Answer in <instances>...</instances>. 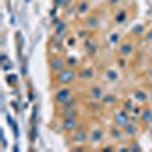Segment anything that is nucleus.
I'll return each mask as SVG.
<instances>
[{"label":"nucleus","mask_w":152,"mask_h":152,"mask_svg":"<svg viewBox=\"0 0 152 152\" xmlns=\"http://www.w3.org/2000/svg\"><path fill=\"white\" fill-rule=\"evenodd\" d=\"M67 143L72 151H88V138H90V126L88 122H84L72 134L66 135Z\"/></svg>","instance_id":"nucleus-1"},{"label":"nucleus","mask_w":152,"mask_h":152,"mask_svg":"<svg viewBox=\"0 0 152 152\" xmlns=\"http://www.w3.org/2000/svg\"><path fill=\"white\" fill-rule=\"evenodd\" d=\"M90 126V138H88V151H99L100 145L107 140V126L97 120L93 119L88 122Z\"/></svg>","instance_id":"nucleus-2"},{"label":"nucleus","mask_w":152,"mask_h":152,"mask_svg":"<svg viewBox=\"0 0 152 152\" xmlns=\"http://www.w3.org/2000/svg\"><path fill=\"white\" fill-rule=\"evenodd\" d=\"M78 69L79 67H70L67 66L64 70H61L59 73L56 75H50L52 76V88L53 87H58V85H73L78 81Z\"/></svg>","instance_id":"nucleus-3"},{"label":"nucleus","mask_w":152,"mask_h":152,"mask_svg":"<svg viewBox=\"0 0 152 152\" xmlns=\"http://www.w3.org/2000/svg\"><path fill=\"white\" fill-rule=\"evenodd\" d=\"M55 122H56V125H53V128L56 129V132H62L64 135L72 134V132H73V131L82 123L81 116H75V117H62V119L55 117Z\"/></svg>","instance_id":"nucleus-4"},{"label":"nucleus","mask_w":152,"mask_h":152,"mask_svg":"<svg viewBox=\"0 0 152 152\" xmlns=\"http://www.w3.org/2000/svg\"><path fill=\"white\" fill-rule=\"evenodd\" d=\"M78 94V90L75 88V84L73 85H58V87H53V94H52V99H53V105H61L70 100L73 96Z\"/></svg>","instance_id":"nucleus-5"},{"label":"nucleus","mask_w":152,"mask_h":152,"mask_svg":"<svg viewBox=\"0 0 152 152\" xmlns=\"http://www.w3.org/2000/svg\"><path fill=\"white\" fill-rule=\"evenodd\" d=\"M137 50V41L135 37H132L131 34L123 37L119 41V44L116 46V55L117 56H123V58H131Z\"/></svg>","instance_id":"nucleus-6"},{"label":"nucleus","mask_w":152,"mask_h":152,"mask_svg":"<svg viewBox=\"0 0 152 152\" xmlns=\"http://www.w3.org/2000/svg\"><path fill=\"white\" fill-rule=\"evenodd\" d=\"M110 116H111V123H116V125L122 126V128L125 125H128L129 120L132 119V116L122 107V104L117 105V107H114V108H111L110 110Z\"/></svg>","instance_id":"nucleus-7"},{"label":"nucleus","mask_w":152,"mask_h":152,"mask_svg":"<svg viewBox=\"0 0 152 152\" xmlns=\"http://www.w3.org/2000/svg\"><path fill=\"white\" fill-rule=\"evenodd\" d=\"M47 64H49L50 75H56L67 67V58L64 53H50Z\"/></svg>","instance_id":"nucleus-8"},{"label":"nucleus","mask_w":152,"mask_h":152,"mask_svg":"<svg viewBox=\"0 0 152 152\" xmlns=\"http://www.w3.org/2000/svg\"><path fill=\"white\" fill-rule=\"evenodd\" d=\"M107 93V88L102 82L93 81L88 84V87L85 88V97L88 100H102V97Z\"/></svg>","instance_id":"nucleus-9"},{"label":"nucleus","mask_w":152,"mask_h":152,"mask_svg":"<svg viewBox=\"0 0 152 152\" xmlns=\"http://www.w3.org/2000/svg\"><path fill=\"white\" fill-rule=\"evenodd\" d=\"M142 128H143V125L140 123L138 117L132 116V119L129 120V123L123 126V132H125V137L128 138V140H132V138H137V135L140 134Z\"/></svg>","instance_id":"nucleus-10"},{"label":"nucleus","mask_w":152,"mask_h":152,"mask_svg":"<svg viewBox=\"0 0 152 152\" xmlns=\"http://www.w3.org/2000/svg\"><path fill=\"white\" fill-rule=\"evenodd\" d=\"M107 140L114 142V143H120V142L128 140V138L125 137L122 126H119L116 123H111L110 126H107Z\"/></svg>","instance_id":"nucleus-11"},{"label":"nucleus","mask_w":152,"mask_h":152,"mask_svg":"<svg viewBox=\"0 0 152 152\" xmlns=\"http://www.w3.org/2000/svg\"><path fill=\"white\" fill-rule=\"evenodd\" d=\"M122 70L117 66H107L102 72V78L107 84H119L122 79Z\"/></svg>","instance_id":"nucleus-12"},{"label":"nucleus","mask_w":152,"mask_h":152,"mask_svg":"<svg viewBox=\"0 0 152 152\" xmlns=\"http://www.w3.org/2000/svg\"><path fill=\"white\" fill-rule=\"evenodd\" d=\"M129 96L135 100L138 105H148L149 104V97H151V91L148 90V87H135L131 90Z\"/></svg>","instance_id":"nucleus-13"},{"label":"nucleus","mask_w":152,"mask_h":152,"mask_svg":"<svg viewBox=\"0 0 152 152\" xmlns=\"http://www.w3.org/2000/svg\"><path fill=\"white\" fill-rule=\"evenodd\" d=\"M82 49H84V53L87 56H94L97 53V50H99V41H97V38L93 34L88 35L85 40H82Z\"/></svg>","instance_id":"nucleus-14"},{"label":"nucleus","mask_w":152,"mask_h":152,"mask_svg":"<svg viewBox=\"0 0 152 152\" xmlns=\"http://www.w3.org/2000/svg\"><path fill=\"white\" fill-rule=\"evenodd\" d=\"M96 79V70L91 66H84L78 69V81L79 82H87L90 84Z\"/></svg>","instance_id":"nucleus-15"},{"label":"nucleus","mask_w":152,"mask_h":152,"mask_svg":"<svg viewBox=\"0 0 152 152\" xmlns=\"http://www.w3.org/2000/svg\"><path fill=\"white\" fill-rule=\"evenodd\" d=\"M82 26L87 29V31H90V32H94L99 29L100 26V17L97 14H94V12H90L88 15L84 17L82 20Z\"/></svg>","instance_id":"nucleus-16"},{"label":"nucleus","mask_w":152,"mask_h":152,"mask_svg":"<svg viewBox=\"0 0 152 152\" xmlns=\"http://www.w3.org/2000/svg\"><path fill=\"white\" fill-rule=\"evenodd\" d=\"M122 107L128 111L131 116H135V117H138V114H140V111H142V105H138L131 96L122 99Z\"/></svg>","instance_id":"nucleus-17"},{"label":"nucleus","mask_w":152,"mask_h":152,"mask_svg":"<svg viewBox=\"0 0 152 152\" xmlns=\"http://www.w3.org/2000/svg\"><path fill=\"white\" fill-rule=\"evenodd\" d=\"M100 102H102V105H104L105 108H110V110H111V108H114V107L120 105V104H122V99L119 97L117 93H114V91H107Z\"/></svg>","instance_id":"nucleus-18"},{"label":"nucleus","mask_w":152,"mask_h":152,"mask_svg":"<svg viewBox=\"0 0 152 152\" xmlns=\"http://www.w3.org/2000/svg\"><path fill=\"white\" fill-rule=\"evenodd\" d=\"M138 120L143 125V128H148L149 125H152V107L149 104L142 107V111L138 114Z\"/></svg>","instance_id":"nucleus-19"},{"label":"nucleus","mask_w":152,"mask_h":152,"mask_svg":"<svg viewBox=\"0 0 152 152\" xmlns=\"http://www.w3.org/2000/svg\"><path fill=\"white\" fill-rule=\"evenodd\" d=\"M91 12V2L90 0H79L78 3H76V14L79 17H85Z\"/></svg>","instance_id":"nucleus-20"},{"label":"nucleus","mask_w":152,"mask_h":152,"mask_svg":"<svg viewBox=\"0 0 152 152\" xmlns=\"http://www.w3.org/2000/svg\"><path fill=\"white\" fill-rule=\"evenodd\" d=\"M53 31H55L56 35H64V37H67V35H69V23H67V20H64V18L55 20V21H53Z\"/></svg>","instance_id":"nucleus-21"},{"label":"nucleus","mask_w":152,"mask_h":152,"mask_svg":"<svg viewBox=\"0 0 152 152\" xmlns=\"http://www.w3.org/2000/svg\"><path fill=\"white\" fill-rule=\"evenodd\" d=\"M128 17H129L128 8H119V9L116 11V14H114L113 21H114V24H116V26H122V24L128 20Z\"/></svg>","instance_id":"nucleus-22"},{"label":"nucleus","mask_w":152,"mask_h":152,"mask_svg":"<svg viewBox=\"0 0 152 152\" xmlns=\"http://www.w3.org/2000/svg\"><path fill=\"white\" fill-rule=\"evenodd\" d=\"M145 32H146V28H145V24L143 23H137L135 26L131 29V35L132 37H143L145 35Z\"/></svg>","instance_id":"nucleus-23"},{"label":"nucleus","mask_w":152,"mask_h":152,"mask_svg":"<svg viewBox=\"0 0 152 152\" xmlns=\"http://www.w3.org/2000/svg\"><path fill=\"white\" fill-rule=\"evenodd\" d=\"M128 61H129V58H123V56H117V55H116V59H114L116 66L120 70H126V69H128Z\"/></svg>","instance_id":"nucleus-24"},{"label":"nucleus","mask_w":152,"mask_h":152,"mask_svg":"<svg viewBox=\"0 0 152 152\" xmlns=\"http://www.w3.org/2000/svg\"><path fill=\"white\" fill-rule=\"evenodd\" d=\"M99 151H104V152H108V151H116V143L114 142H110V140H105L102 145H100Z\"/></svg>","instance_id":"nucleus-25"},{"label":"nucleus","mask_w":152,"mask_h":152,"mask_svg":"<svg viewBox=\"0 0 152 152\" xmlns=\"http://www.w3.org/2000/svg\"><path fill=\"white\" fill-rule=\"evenodd\" d=\"M66 58H67V66H70V67H81V62H79V59L76 56L66 55Z\"/></svg>","instance_id":"nucleus-26"},{"label":"nucleus","mask_w":152,"mask_h":152,"mask_svg":"<svg viewBox=\"0 0 152 152\" xmlns=\"http://www.w3.org/2000/svg\"><path fill=\"white\" fill-rule=\"evenodd\" d=\"M128 151L129 152H132V151H142V146L137 143V140L135 138H132V140H128Z\"/></svg>","instance_id":"nucleus-27"},{"label":"nucleus","mask_w":152,"mask_h":152,"mask_svg":"<svg viewBox=\"0 0 152 152\" xmlns=\"http://www.w3.org/2000/svg\"><path fill=\"white\" fill-rule=\"evenodd\" d=\"M143 40H145L148 44H152V28L146 29V32H145V35H143Z\"/></svg>","instance_id":"nucleus-28"},{"label":"nucleus","mask_w":152,"mask_h":152,"mask_svg":"<svg viewBox=\"0 0 152 152\" xmlns=\"http://www.w3.org/2000/svg\"><path fill=\"white\" fill-rule=\"evenodd\" d=\"M53 3H55L56 8H61V9L70 6V5H69V0H53Z\"/></svg>","instance_id":"nucleus-29"},{"label":"nucleus","mask_w":152,"mask_h":152,"mask_svg":"<svg viewBox=\"0 0 152 152\" xmlns=\"http://www.w3.org/2000/svg\"><path fill=\"white\" fill-rule=\"evenodd\" d=\"M122 2V0H108V5L110 6H116V5H119Z\"/></svg>","instance_id":"nucleus-30"},{"label":"nucleus","mask_w":152,"mask_h":152,"mask_svg":"<svg viewBox=\"0 0 152 152\" xmlns=\"http://www.w3.org/2000/svg\"><path fill=\"white\" fill-rule=\"evenodd\" d=\"M146 87H148V90H149V91H152V78L146 81Z\"/></svg>","instance_id":"nucleus-31"},{"label":"nucleus","mask_w":152,"mask_h":152,"mask_svg":"<svg viewBox=\"0 0 152 152\" xmlns=\"http://www.w3.org/2000/svg\"><path fill=\"white\" fill-rule=\"evenodd\" d=\"M149 105L152 107V91H151V97H149Z\"/></svg>","instance_id":"nucleus-32"}]
</instances>
